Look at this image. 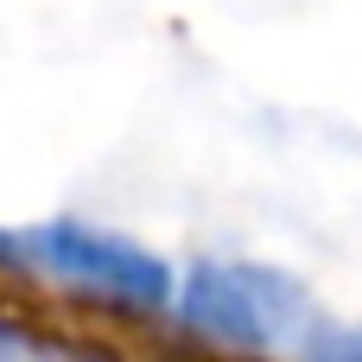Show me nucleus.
Instances as JSON below:
<instances>
[{"label": "nucleus", "instance_id": "7ed1b4c3", "mask_svg": "<svg viewBox=\"0 0 362 362\" xmlns=\"http://www.w3.org/2000/svg\"><path fill=\"white\" fill-rule=\"evenodd\" d=\"M305 362H362V331H325V337H312Z\"/></svg>", "mask_w": 362, "mask_h": 362}, {"label": "nucleus", "instance_id": "f03ea898", "mask_svg": "<svg viewBox=\"0 0 362 362\" xmlns=\"http://www.w3.org/2000/svg\"><path fill=\"white\" fill-rule=\"evenodd\" d=\"M25 255L57 274V280H76L102 299H121V305H140V312H159L172 299V274L159 255H146L140 242L127 235H108V229H89V223H45L25 235Z\"/></svg>", "mask_w": 362, "mask_h": 362}, {"label": "nucleus", "instance_id": "39448f33", "mask_svg": "<svg viewBox=\"0 0 362 362\" xmlns=\"http://www.w3.org/2000/svg\"><path fill=\"white\" fill-rule=\"evenodd\" d=\"M6 248H13V242H6V235H0V255H6Z\"/></svg>", "mask_w": 362, "mask_h": 362}, {"label": "nucleus", "instance_id": "20e7f679", "mask_svg": "<svg viewBox=\"0 0 362 362\" xmlns=\"http://www.w3.org/2000/svg\"><path fill=\"white\" fill-rule=\"evenodd\" d=\"M0 362H25V350H19L13 337H0Z\"/></svg>", "mask_w": 362, "mask_h": 362}, {"label": "nucleus", "instance_id": "f257e3e1", "mask_svg": "<svg viewBox=\"0 0 362 362\" xmlns=\"http://www.w3.org/2000/svg\"><path fill=\"white\" fill-rule=\"evenodd\" d=\"M185 325L229 350H286L312 331V299L274 267H197L185 286Z\"/></svg>", "mask_w": 362, "mask_h": 362}]
</instances>
